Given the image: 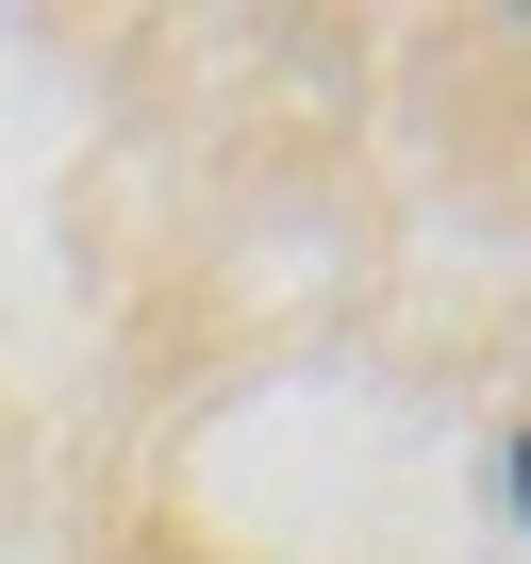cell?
Segmentation results:
<instances>
[{"instance_id": "1", "label": "cell", "mask_w": 531, "mask_h": 564, "mask_svg": "<svg viewBox=\"0 0 531 564\" xmlns=\"http://www.w3.org/2000/svg\"><path fill=\"white\" fill-rule=\"evenodd\" d=\"M514 514H531V432H514Z\"/></svg>"}]
</instances>
